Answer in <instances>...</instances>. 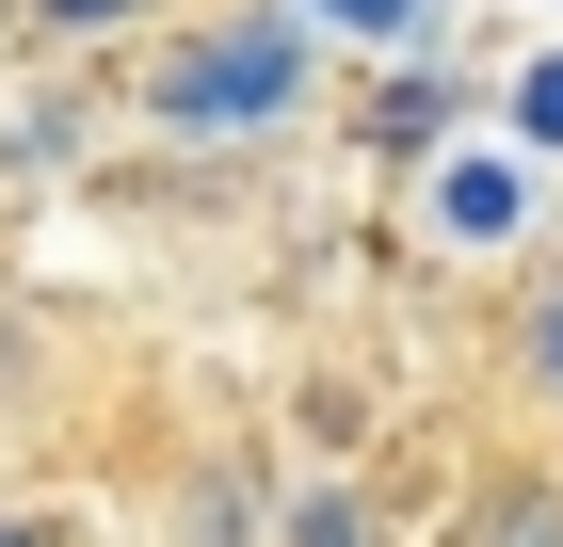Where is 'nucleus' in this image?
<instances>
[{
	"mask_svg": "<svg viewBox=\"0 0 563 547\" xmlns=\"http://www.w3.org/2000/svg\"><path fill=\"white\" fill-rule=\"evenodd\" d=\"M290 81H306V33H290V17H242V33H194L145 97H162L177 129H225V113H274Z\"/></svg>",
	"mask_w": 563,
	"mask_h": 547,
	"instance_id": "nucleus-1",
	"label": "nucleus"
},
{
	"mask_svg": "<svg viewBox=\"0 0 563 547\" xmlns=\"http://www.w3.org/2000/svg\"><path fill=\"white\" fill-rule=\"evenodd\" d=\"M467 547H563V483H531V467H499L467 500Z\"/></svg>",
	"mask_w": 563,
	"mask_h": 547,
	"instance_id": "nucleus-2",
	"label": "nucleus"
},
{
	"mask_svg": "<svg viewBox=\"0 0 563 547\" xmlns=\"http://www.w3.org/2000/svg\"><path fill=\"white\" fill-rule=\"evenodd\" d=\"M290 547H371V515H354L339 483H322V500H290Z\"/></svg>",
	"mask_w": 563,
	"mask_h": 547,
	"instance_id": "nucleus-3",
	"label": "nucleus"
},
{
	"mask_svg": "<svg viewBox=\"0 0 563 547\" xmlns=\"http://www.w3.org/2000/svg\"><path fill=\"white\" fill-rule=\"evenodd\" d=\"M194 547H242V483H194Z\"/></svg>",
	"mask_w": 563,
	"mask_h": 547,
	"instance_id": "nucleus-4",
	"label": "nucleus"
},
{
	"mask_svg": "<svg viewBox=\"0 0 563 547\" xmlns=\"http://www.w3.org/2000/svg\"><path fill=\"white\" fill-rule=\"evenodd\" d=\"M16 354H33V338H16V306H0V403H16Z\"/></svg>",
	"mask_w": 563,
	"mask_h": 547,
	"instance_id": "nucleus-5",
	"label": "nucleus"
},
{
	"mask_svg": "<svg viewBox=\"0 0 563 547\" xmlns=\"http://www.w3.org/2000/svg\"><path fill=\"white\" fill-rule=\"evenodd\" d=\"M322 17H371V33H402V0H322Z\"/></svg>",
	"mask_w": 563,
	"mask_h": 547,
	"instance_id": "nucleus-6",
	"label": "nucleus"
},
{
	"mask_svg": "<svg viewBox=\"0 0 563 547\" xmlns=\"http://www.w3.org/2000/svg\"><path fill=\"white\" fill-rule=\"evenodd\" d=\"M531 129H563V65H548V81H531Z\"/></svg>",
	"mask_w": 563,
	"mask_h": 547,
	"instance_id": "nucleus-7",
	"label": "nucleus"
},
{
	"mask_svg": "<svg viewBox=\"0 0 563 547\" xmlns=\"http://www.w3.org/2000/svg\"><path fill=\"white\" fill-rule=\"evenodd\" d=\"M48 17H113V0H48Z\"/></svg>",
	"mask_w": 563,
	"mask_h": 547,
	"instance_id": "nucleus-8",
	"label": "nucleus"
},
{
	"mask_svg": "<svg viewBox=\"0 0 563 547\" xmlns=\"http://www.w3.org/2000/svg\"><path fill=\"white\" fill-rule=\"evenodd\" d=\"M0 547H48V532H0Z\"/></svg>",
	"mask_w": 563,
	"mask_h": 547,
	"instance_id": "nucleus-9",
	"label": "nucleus"
}]
</instances>
